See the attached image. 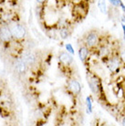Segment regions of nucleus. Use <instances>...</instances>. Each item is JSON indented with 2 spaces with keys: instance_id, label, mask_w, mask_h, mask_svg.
<instances>
[{
  "instance_id": "2eb2a0df",
  "label": "nucleus",
  "mask_w": 125,
  "mask_h": 126,
  "mask_svg": "<svg viewBox=\"0 0 125 126\" xmlns=\"http://www.w3.org/2000/svg\"><path fill=\"white\" fill-rule=\"evenodd\" d=\"M120 59H121L122 64H123L125 66V48L121 52V54H120Z\"/></svg>"
},
{
  "instance_id": "39448f33",
  "label": "nucleus",
  "mask_w": 125,
  "mask_h": 126,
  "mask_svg": "<svg viewBox=\"0 0 125 126\" xmlns=\"http://www.w3.org/2000/svg\"><path fill=\"white\" fill-rule=\"evenodd\" d=\"M22 60L28 65V66H33L37 62V56L32 52H27L22 56Z\"/></svg>"
},
{
  "instance_id": "412c9836",
  "label": "nucleus",
  "mask_w": 125,
  "mask_h": 126,
  "mask_svg": "<svg viewBox=\"0 0 125 126\" xmlns=\"http://www.w3.org/2000/svg\"><path fill=\"white\" fill-rule=\"evenodd\" d=\"M122 125H125V118H123V120H122Z\"/></svg>"
},
{
  "instance_id": "9d476101",
  "label": "nucleus",
  "mask_w": 125,
  "mask_h": 126,
  "mask_svg": "<svg viewBox=\"0 0 125 126\" xmlns=\"http://www.w3.org/2000/svg\"><path fill=\"white\" fill-rule=\"evenodd\" d=\"M110 52H111V49L109 48L108 46L106 45H101L100 47V49H99V56L100 58H107V59H109V55H110Z\"/></svg>"
},
{
  "instance_id": "9b49d317",
  "label": "nucleus",
  "mask_w": 125,
  "mask_h": 126,
  "mask_svg": "<svg viewBox=\"0 0 125 126\" xmlns=\"http://www.w3.org/2000/svg\"><path fill=\"white\" fill-rule=\"evenodd\" d=\"M27 67H28V65H27V64L22 60V59L16 60V64H15L16 70L19 73V74H23V73H25L26 70H27Z\"/></svg>"
},
{
  "instance_id": "7ed1b4c3",
  "label": "nucleus",
  "mask_w": 125,
  "mask_h": 126,
  "mask_svg": "<svg viewBox=\"0 0 125 126\" xmlns=\"http://www.w3.org/2000/svg\"><path fill=\"white\" fill-rule=\"evenodd\" d=\"M121 64H122V61H121L120 56L119 55H114V56H111L108 59L107 66L111 72H117L119 70Z\"/></svg>"
},
{
  "instance_id": "aec40b11",
  "label": "nucleus",
  "mask_w": 125,
  "mask_h": 126,
  "mask_svg": "<svg viewBox=\"0 0 125 126\" xmlns=\"http://www.w3.org/2000/svg\"><path fill=\"white\" fill-rule=\"evenodd\" d=\"M37 2H38V4H42L45 2V0H37Z\"/></svg>"
},
{
  "instance_id": "6ab92c4d",
  "label": "nucleus",
  "mask_w": 125,
  "mask_h": 126,
  "mask_svg": "<svg viewBox=\"0 0 125 126\" xmlns=\"http://www.w3.org/2000/svg\"><path fill=\"white\" fill-rule=\"evenodd\" d=\"M122 30H123V38H124L125 40V25L124 24H122Z\"/></svg>"
},
{
  "instance_id": "6e6552de",
  "label": "nucleus",
  "mask_w": 125,
  "mask_h": 126,
  "mask_svg": "<svg viewBox=\"0 0 125 126\" xmlns=\"http://www.w3.org/2000/svg\"><path fill=\"white\" fill-rule=\"evenodd\" d=\"M89 54H90V48L86 45H83V46L79 47V49H78V57H79V60H81V62H86V60L89 58Z\"/></svg>"
},
{
  "instance_id": "f8f14e48",
  "label": "nucleus",
  "mask_w": 125,
  "mask_h": 126,
  "mask_svg": "<svg viewBox=\"0 0 125 126\" xmlns=\"http://www.w3.org/2000/svg\"><path fill=\"white\" fill-rule=\"evenodd\" d=\"M98 7L102 14H107V5L106 0H99L98 1Z\"/></svg>"
},
{
  "instance_id": "1a4fd4ad",
  "label": "nucleus",
  "mask_w": 125,
  "mask_h": 126,
  "mask_svg": "<svg viewBox=\"0 0 125 126\" xmlns=\"http://www.w3.org/2000/svg\"><path fill=\"white\" fill-rule=\"evenodd\" d=\"M59 60L64 65H70L73 62V58L70 54L68 53V51L67 52H61L59 56Z\"/></svg>"
},
{
  "instance_id": "4468645a",
  "label": "nucleus",
  "mask_w": 125,
  "mask_h": 126,
  "mask_svg": "<svg viewBox=\"0 0 125 126\" xmlns=\"http://www.w3.org/2000/svg\"><path fill=\"white\" fill-rule=\"evenodd\" d=\"M86 104H87V112L88 113H91L92 112V101H91V96L87 97V99H86Z\"/></svg>"
},
{
  "instance_id": "f257e3e1",
  "label": "nucleus",
  "mask_w": 125,
  "mask_h": 126,
  "mask_svg": "<svg viewBox=\"0 0 125 126\" xmlns=\"http://www.w3.org/2000/svg\"><path fill=\"white\" fill-rule=\"evenodd\" d=\"M100 42V34L97 30H90L84 36V45H86L89 48H95Z\"/></svg>"
},
{
  "instance_id": "ddd939ff",
  "label": "nucleus",
  "mask_w": 125,
  "mask_h": 126,
  "mask_svg": "<svg viewBox=\"0 0 125 126\" xmlns=\"http://www.w3.org/2000/svg\"><path fill=\"white\" fill-rule=\"evenodd\" d=\"M69 34H70V32H69V29L68 28H62V29H60V36L62 39H66V38H69Z\"/></svg>"
},
{
  "instance_id": "423d86ee",
  "label": "nucleus",
  "mask_w": 125,
  "mask_h": 126,
  "mask_svg": "<svg viewBox=\"0 0 125 126\" xmlns=\"http://www.w3.org/2000/svg\"><path fill=\"white\" fill-rule=\"evenodd\" d=\"M12 38V33L10 29L7 27L0 28V40L2 41H9Z\"/></svg>"
},
{
  "instance_id": "a211bd4d",
  "label": "nucleus",
  "mask_w": 125,
  "mask_h": 126,
  "mask_svg": "<svg viewBox=\"0 0 125 126\" xmlns=\"http://www.w3.org/2000/svg\"><path fill=\"white\" fill-rule=\"evenodd\" d=\"M120 6L122 7V10H123V11H124V12H125V6H124V5H123V3H122V0H121V2H120Z\"/></svg>"
},
{
  "instance_id": "f03ea898",
  "label": "nucleus",
  "mask_w": 125,
  "mask_h": 126,
  "mask_svg": "<svg viewBox=\"0 0 125 126\" xmlns=\"http://www.w3.org/2000/svg\"><path fill=\"white\" fill-rule=\"evenodd\" d=\"M88 84L91 89L92 93L95 95H100V93L102 92V86L100 78H98L97 75H91L88 78Z\"/></svg>"
},
{
  "instance_id": "0eeeda50",
  "label": "nucleus",
  "mask_w": 125,
  "mask_h": 126,
  "mask_svg": "<svg viewBox=\"0 0 125 126\" xmlns=\"http://www.w3.org/2000/svg\"><path fill=\"white\" fill-rule=\"evenodd\" d=\"M69 89L71 91L72 93L78 95L81 92V86L79 84V82L76 79H70L69 82Z\"/></svg>"
},
{
  "instance_id": "dca6fc26",
  "label": "nucleus",
  "mask_w": 125,
  "mask_h": 126,
  "mask_svg": "<svg viewBox=\"0 0 125 126\" xmlns=\"http://www.w3.org/2000/svg\"><path fill=\"white\" fill-rule=\"evenodd\" d=\"M66 49H67V51L68 52H69V53L71 54V55H73L74 54V49H73V47H72V46L70 44H66Z\"/></svg>"
},
{
  "instance_id": "f3484780",
  "label": "nucleus",
  "mask_w": 125,
  "mask_h": 126,
  "mask_svg": "<svg viewBox=\"0 0 125 126\" xmlns=\"http://www.w3.org/2000/svg\"><path fill=\"white\" fill-rule=\"evenodd\" d=\"M109 2L113 6H115V7H118L120 6V2H121V0H109Z\"/></svg>"
},
{
  "instance_id": "20e7f679",
  "label": "nucleus",
  "mask_w": 125,
  "mask_h": 126,
  "mask_svg": "<svg viewBox=\"0 0 125 126\" xmlns=\"http://www.w3.org/2000/svg\"><path fill=\"white\" fill-rule=\"evenodd\" d=\"M10 30L12 33V37L16 38V39H21V38H25L26 34H27V30H26L25 27L20 25V24L14 25L10 29Z\"/></svg>"
}]
</instances>
